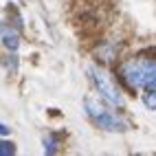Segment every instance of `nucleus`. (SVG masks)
Instances as JSON below:
<instances>
[{"label": "nucleus", "mask_w": 156, "mask_h": 156, "mask_svg": "<svg viewBox=\"0 0 156 156\" xmlns=\"http://www.w3.org/2000/svg\"><path fill=\"white\" fill-rule=\"evenodd\" d=\"M123 81L132 88H156V59L154 57H139L130 59L121 66Z\"/></svg>", "instance_id": "nucleus-1"}, {"label": "nucleus", "mask_w": 156, "mask_h": 156, "mask_svg": "<svg viewBox=\"0 0 156 156\" xmlns=\"http://www.w3.org/2000/svg\"><path fill=\"white\" fill-rule=\"evenodd\" d=\"M57 136L55 134H48V139H44V152H48V154H53V152H57Z\"/></svg>", "instance_id": "nucleus-6"}, {"label": "nucleus", "mask_w": 156, "mask_h": 156, "mask_svg": "<svg viewBox=\"0 0 156 156\" xmlns=\"http://www.w3.org/2000/svg\"><path fill=\"white\" fill-rule=\"evenodd\" d=\"M2 44H5V48L7 51H18V46H20V35L16 33V29H11L7 22L2 24Z\"/></svg>", "instance_id": "nucleus-4"}, {"label": "nucleus", "mask_w": 156, "mask_h": 156, "mask_svg": "<svg viewBox=\"0 0 156 156\" xmlns=\"http://www.w3.org/2000/svg\"><path fill=\"white\" fill-rule=\"evenodd\" d=\"M88 73H90L92 81H95L97 90L101 92V97L106 99L112 108H123V97L119 95L117 86H114L112 81H110V77L106 75V73H103V70H99V68H90Z\"/></svg>", "instance_id": "nucleus-3"}, {"label": "nucleus", "mask_w": 156, "mask_h": 156, "mask_svg": "<svg viewBox=\"0 0 156 156\" xmlns=\"http://www.w3.org/2000/svg\"><path fill=\"white\" fill-rule=\"evenodd\" d=\"M16 147H13V143H9V141H2V147H0V154L2 156H9V154H13Z\"/></svg>", "instance_id": "nucleus-7"}, {"label": "nucleus", "mask_w": 156, "mask_h": 156, "mask_svg": "<svg viewBox=\"0 0 156 156\" xmlns=\"http://www.w3.org/2000/svg\"><path fill=\"white\" fill-rule=\"evenodd\" d=\"M7 134H9V126H5V123H2V136H7Z\"/></svg>", "instance_id": "nucleus-9"}, {"label": "nucleus", "mask_w": 156, "mask_h": 156, "mask_svg": "<svg viewBox=\"0 0 156 156\" xmlns=\"http://www.w3.org/2000/svg\"><path fill=\"white\" fill-rule=\"evenodd\" d=\"M143 103H145V108L156 110V88H145V92H143Z\"/></svg>", "instance_id": "nucleus-5"}, {"label": "nucleus", "mask_w": 156, "mask_h": 156, "mask_svg": "<svg viewBox=\"0 0 156 156\" xmlns=\"http://www.w3.org/2000/svg\"><path fill=\"white\" fill-rule=\"evenodd\" d=\"M86 112L90 114V119L97 123L99 128L103 130H112V132H123V130H128V123L126 121H121L114 112H108V110H103L101 106H97L92 99H86Z\"/></svg>", "instance_id": "nucleus-2"}, {"label": "nucleus", "mask_w": 156, "mask_h": 156, "mask_svg": "<svg viewBox=\"0 0 156 156\" xmlns=\"http://www.w3.org/2000/svg\"><path fill=\"white\" fill-rule=\"evenodd\" d=\"M9 57H11V55H9ZM9 57H7V62H5V64H7V70H9V73H16V70H18V57H16V55H13V59H9Z\"/></svg>", "instance_id": "nucleus-8"}]
</instances>
